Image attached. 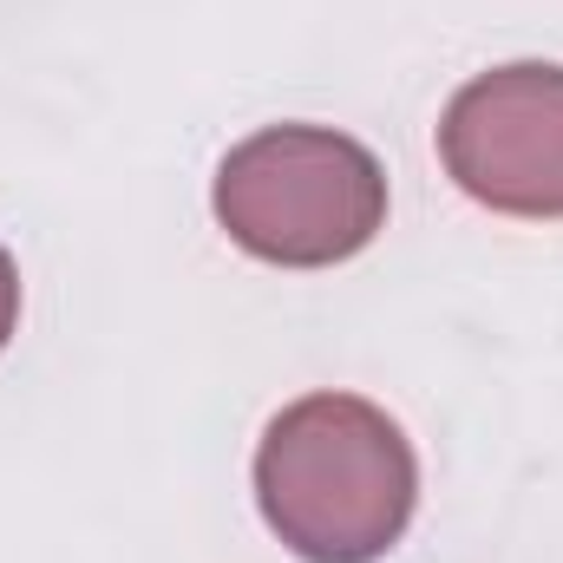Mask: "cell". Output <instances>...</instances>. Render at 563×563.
Segmentation results:
<instances>
[{"mask_svg":"<svg viewBox=\"0 0 563 563\" xmlns=\"http://www.w3.org/2000/svg\"><path fill=\"white\" fill-rule=\"evenodd\" d=\"M13 328H20V269H13V256L0 250V354H7V341H13Z\"/></svg>","mask_w":563,"mask_h":563,"instance_id":"4","label":"cell"},{"mask_svg":"<svg viewBox=\"0 0 563 563\" xmlns=\"http://www.w3.org/2000/svg\"><path fill=\"white\" fill-rule=\"evenodd\" d=\"M217 223L276 269H334L387 230V170L334 125H269L217 164Z\"/></svg>","mask_w":563,"mask_h":563,"instance_id":"2","label":"cell"},{"mask_svg":"<svg viewBox=\"0 0 563 563\" xmlns=\"http://www.w3.org/2000/svg\"><path fill=\"white\" fill-rule=\"evenodd\" d=\"M439 157L445 177L525 223L563 217V66L518 59L465 79L439 119Z\"/></svg>","mask_w":563,"mask_h":563,"instance_id":"3","label":"cell"},{"mask_svg":"<svg viewBox=\"0 0 563 563\" xmlns=\"http://www.w3.org/2000/svg\"><path fill=\"white\" fill-rule=\"evenodd\" d=\"M256 505L301 563H380L413 525L420 459L361 394H308L256 445Z\"/></svg>","mask_w":563,"mask_h":563,"instance_id":"1","label":"cell"}]
</instances>
